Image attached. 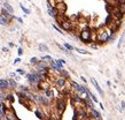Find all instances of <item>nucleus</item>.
Instances as JSON below:
<instances>
[{"instance_id": "1", "label": "nucleus", "mask_w": 125, "mask_h": 120, "mask_svg": "<svg viewBox=\"0 0 125 120\" xmlns=\"http://www.w3.org/2000/svg\"><path fill=\"white\" fill-rule=\"evenodd\" d=\"M111 33H112L111 29L109 27H103L101 28L99 31L96 33V37H95V39H96V43H106V42H108L109 39V37H110V35Z\"/></svg>"}, {"instance_id": "2", "label": "nucleus", "mask_w": 125, "mask_h": 120, "mask_svg": "<svg viewBox=\"0 0 125 120\" xmlns=\"http://www.w3.org/2000/svg\"><path fill=\"white\" fill-rule=\"evenodd\" d=\"M25 77H26V80H28V82H29V84H30V86H33V87H37L41 81H44L43 77L40 76V74L38 73L36 69H32L31 72L26 73Z\"/></svg>"}, {"instance_id": "3", "label": "nucleus", "mask_w": 125, "mask_h": 120, "mask_svg": "<svg viewBox=\"0 0 125 120\" xmlns=\"http://www.w3.org/2000/svg\"><path fill=\"white\" fill-rule=\"evenodd\" d=\"M79 39L85 44H91L92 43V30L88 27H85L80 33H79Z\"/></svg>"}, {"instance_id": "4", "label": "nucleus", "mask_w": 125, "mask_h": 120, "mask_svg": "<svg viewBox=\"0 0 125 120\" xmlns=\"http://www.w3.org/2000/svg\"><path fill=\"white\" fill-rule=\"evenodd\" d=\"M55 107L58 110V113H59V117H61L62 114L64 113L67 109V100L64 98H59L55 103Z\"/></svg>"}, {"instance_id": "5", "label": "nucleus", "mask_w": 125, "mask_h": 120, "mask_svg": "<svg viewBox=\"0 0 125 120\" xmlns=\"http://www.w3.org/2000/svg\"><path fill=\"white\" fill-rule=\"evenodd\" d=\"M49 102H51V98H48L46 96H44V95H37L36 93V103H38L40 105H45L47 106L48 104H49Z\"/></svg>"}, {"instance_id": "6", "label": "nucleus", "mask_w": 125, "mask_h": 120, "mask_svg": "<svg viewBox=\"0 0 125 120\" xmlns=\"http://www.w3.org/2000/svg\"><path fill=\"white\" fill-rule=\"evenodd\" d=\"M68 83V80H67L66 77H62V76H59L56 80H55V87L60 89V90H62V89H64L66 88V84Z\"/></svg>"}, {"instance_id": "7", "label": "nucleus", "mask_w": 125, "mask_h": 120, "mask_svg": "<svg viewBox=\"0 0 125 120\" xmlns=\"http://www.w3.org/2000/svg\"><path fill=\"white\" fill-rule=\"evenodd\" d=\"M60 23V26H61V28L63 29V30H67V31H72V23L71 22H68V21L66 20H62V21H60L59 22Z\"/></svg>"}, {"instance_id": "8", "label": "nucleus", "mask_w": 125, "mask_h": 120, "mask_svg": "<svg viewBox=\"0 0 125 120\" xmlns=\"http://www.w3.org/2000/svg\"><path fill=\"white\" fill-rule=\"evenodd\" d=\"M6 119L7 120H17L19 118H17V115H16V112H15V110L14 109H10V111L8 110L6 112Z\"/></svg>"}, {"instance_id": "9", "label": "nucleus", "mask_w": 125, "mask_h": 120, "mask_svg": "<svg viewBox=\"0 0 125 120\" xmlns=\"http://www.w3.org/2000/svg\"><path fill=\"white\" fill-rule=\"evenodd\" d=\"M91 82H92L93 87L95 88V90H96V91L99 93V95H100V96H103V95H105V93H103V90L101 89V87H100V84L98 83V81L95 80V79H93V77H92V79H91Z\"/></svg>"}, {"instance_id": "10", "label": "nucleus", "mask_w": 125, "mask_h": 120, "mask_svg": "<svg viewBox=\"0 0 125 120\" xmlns=\"http://www.w3.org/2000/svg\"><path fill=\"white\" fill-rule=\"evenodd\" d=\"M9 89V83H8V80L6 79H0V90L2 91H6Z\"/></svg>"}, {"instance_id": "11", "label": "nucleus", "mask_w": 125, "mask_h": 120, "mask_svg": "<svg viewBox=\"0 0 125 120\" xmlns=\"http://www.w3.org/2000/svg\"><path fill=\"white\" fill-rule=\"evenodd\" d=\"M0 14H1L2 16H5V17H7L8 20H10V19H13V16H14V15H12V14L9 13V12H8L7 9H5L4 7H2V8L0 9Z\"/></svg>"}, {"instance_id": "12", "label": "nucleus", "mask_w": 125, "mask_h": 120, "mask_svg": "<svg viewBox=\"0 0 125 120\" xmlns=\"http://www.w3.org/2000/svg\"><path fill=\"white\" fill-rule=\"evenodd\" d=\"M7 111H8V107L5 105V103L0 102V114H1V117H5Z\"/></svg>"}, {"instance_id": "13", "label": "nucleus", "mask_w": 125, "mask_h": 120, "mask_svg": "<svg viewBox=\"0 0 125 120\" xmlns=\"http://www.w3.org/2000/svg\"><path fill=\"white\" fill-rule=\"evenodd\" d=\"M8 83H9V88H10V89H16V88L19 87V84H17V81L15 80L14 77H10V79H8Z\"/></svg>"}, {"instance_id": "14", "label": "nucleus", "mask_w": 125, "mask_h": 120, "mask_svg": "<svg viewBox=\"0 0 125 120\" xmlns=\"http://www.w3.org/2000/svg\"><path fill=\"white\" fill-rule=\"evenodd\" d=\"M2 7L5 8V9H7L9 13L12 14V15H14V8H13V6L9 4V2H7V1H5L4 4H2Z\"/></svg>"}, {"instance_id": "15", "label": "nucleus", "mask_w": 125, "mask_h": 120, "mask_svg": "<svg viewBox=\"0 0 125 120\" xmlns=\"http://www.w3.org/2000/svg\"><path fill=\"white\" fill-rule=\"evenodd\" d=\"M56 8H58L59 13H61V14H64L66 13V11H67V6L63 4V2H59L58 6H56Z\"/></svg>"}, {"instance_id": "16", "label": "nucleus", "mask_w": 125, "mask_h": 120, "mask_svg": "<svg viewBox=\"0 0 125 120\" xmlns=\"http://www.w3.org/2000/svg\"><path fill=\"white\" fill-rule=\"evenodd\" d=\"M44 93H45L46 97L51 98V99L54 97V91L52 90V88H47V89H45V90H44Z\"/></svg>"}, {"instance_id": "17", "label": "nucleus", "mask_w": 125, "mask_h": 120, "mask_svg": "<svg viewBox=\"0 0 125 120\" xmlns=\"http://www.w3.org/2000/svg\"><path fill=\"white\" fill-rule=\"evenodd\" d=\"M0 24L2 26V27H7L8 24H9V20L5 17V16H2L1 14H0Z\"/></svg>"}, {"instance_id": "18", "label": "nucleus", "mask_w": 125, "mask_h": 120, "mask_svg": "<svg viewBox=\"0 0 125 120\" xmlns=\"http://www.w3.org/2000/svg\"><path fill=\"white\" fill-rule=\"evenodd\" d=\"M90 111H91V117H94V118H96V119H100V118H101V114H100V112L98 110H95V107H94V109H91Z\"/></svg>"}, {"instance_id": "19", "label": "nucleus", "mask_w": 125, "mask_h": 120, "mask_svg": "<svg viewBox=\"0 0 125 120\" xmlns=\"http://www.w3.org/2000/svg\"><path fill=\"white\" fill-rule=\"evenodd\" d=\"M54 61H55V64L58 65V67H59L60 69H63V65L66 64V60H63V59H54Z\"/></svg>"}, {"instance_id": "20", "label": "nucleus", "mask_w": 125, "mask_h": 120, "mask_svg": "<svg viewBox=\"0 0 125 120\" xmlns=\"http://www.w3.org/2000/svg\"><path fill=\"white\" fill-rule=\"evenodd\" d=\"M28 93H23V91H17L16 93V96L20 98V99H28Z\"/></svg>"}, {"instance_id": "21", "label": "nucleus", "mask_w": 125, "mask_h": 120, "mask_svg": "<svg viewBox=\"0 0 125 120\" xmlns=\"http://www.w3.org/2000/svg\"><path fill=\"white\" fill-rule=\"evenodd\" d=\"M87 93L90 95V97L92 98V100L94 102V103H99V100H98V97H96V96H95V95H94V93H93L92 91L88 89V88H87Z\"/></svg>"}, {"instance_id": "22", "label": "nucleus", "mask_w": 125, "mask_h": 120, "mask_svg": "<svg viewBox=\"0 0 125 120\" xmlns=\"http://www.w3.org/2000/svg\"><path fill=\"white\" fill-rule=\"evenodd\" d=\"M34 114H36V117H37L39 120L44 119V114H43V112H41V110H39V109H36V110H34Z\"/></svg>"}, {"instance_id": "23", "label": "nucleus", "mask_w": 125, "mask_h": 120, "mask_svg": "<svg viewBox=\"0 0 125 120\" xmlns=\"http://www.w3.org/2000/svg\"><path fill=\"white\" fill-rule=\"evenodd\" d=\"M40 61V59H38V58H37V57H32V58H31V59H30V61H29V62H30V65H32V66H37V65H38V62H39Z\"/></svg>"}, {"instance_id": "24", "label": "nucleus", "mask_w": 125, "mask_h": 120, "mask_svg": "<svg viewBox=\"0 0 125 120\" xmlns=\"http://www.w3.org/2000/svg\"><path fill=\"white\" fill-rule=\"evenodd\" d=\"M38 49H39V51H41V52L48 51V46H47V45H45L44 43H40L39 45H38Z\"/></svg>"}, {"instance_id": "25", "label": "nucleus", "mask_w": 125, "mask_h": 120, "mask_svg": "<svg viewBox=\"0 0 125 120\" xmlns=\"http://www.w3.org/2000/svg\"><path fill=\"white\" fill-rule=\"evenodd\" d=\"M75 51L78 52V53H80V54H91L88 51H86V50H84V49H79V47H75Z\"/></svg>"}, {"instance_id": "26", "label": "nucleus", "mask_w": 125, "mask_h": 120, "mask_svg": "<svg viewBox=\"0 0 125 120\" xmlns=\"http://www.w3.org/2000/svg\"><path fill=\"white\" fill-rule=\"evenodd\" d=\"M59 74L62 76V77H66V79H69V73L67 72V71H64V69H61L59 72Z\"/></svg>"}, {"instance_id": "27", "label": "nucleus", "mask_w": 125, "mask_h": 120, "mask_svg": "<svg viewBox=\"0 0 125 120\" xmlns=\"http://www.w3.org/2000/svg\"><path fill=\"white\" fill-rule=\"evenodd\" d=\"M41 60H44V61H46V62H48V64H49V62L53 60V58L51 57V55L46 54V55H43V57H41Z\"/></svg>"}, {"instance_id": "28", "label": "nucleus", "mask_w": 125, "mask_h": 120, "mask_svg": "<svg viewBox=\"0 0 125 120\" xmlns=\"http://www.w3.org/2000/svg\"><path fill=\"white\" fill-rule=\"evenodd\" d=\"M63 46L66 47L67 50H69V51H73V50H75V46H72L71 44H69V43H67V42H64Z\"/></svg>"}, {"instance_id": "29", "label": "nucleus", "mask_w": 125, "mask_h": 120, "mask_svg": "<svg viewBox=\"0 0 125 120\" xmlns=\"http://www.w3.org/2000/svg\"><path fill=\"white\" fill-rule=\"evenodd\" d=\"M20 91H23V93H30V88L26 87V86H20Z\"/></svg>"}, {"instance_id": "30", "label": "nucleus", "mask_w": 125, "mask_h": 120, "mask_svg": "<svg viewBox=\"0 0 125 120\" xmlns=\"http://www.w3.org/2000/svg\"><path fill=\"white\" fill-rule=\"evenodd\" d=\"M6 99L13 103V102H14V95H13L12 93H7V95H6Z\"/></svg>"}, {"instance_id": "31", "label": "nucleus", "mask_w": 125, "mask_h": 120, "mask_svg": "<svg viewBox=\"0 0 125 120\" xmlns=\"http://www.w3.org/2000/svg\"><path fill=\"white\" fill-rule=\"evenodd\" d=\"M6 95L7 93L2 90H0V102H5L6 100Z\"/></svg>"}, {"instance_id": "32", "label": "nucleus", "mask_w": 125, "mask_h": 120, "mask_svg": "<svg viewBox=\"0 0 125 120\" xmlns=\"http://www.w3.org/2000/svg\"><path fill=\"white\" fill-rule=\"evenodd\" d=\"M52 27L54 28V29H55L56 31H58V33H61V35H63V33H63V30H62V29H60V28L58 27L56 24H54V23H53V24H52Z\"/></svg>"}, {"instance_id": "33", "label": "nucleus", "mask_w": 125, "mask_h": 120, "mask_svg": "<svg viewBox=\"0 0 125 120\" xmlns=\"http://www.w3.org/2000/svg\"><path fill=\"white\" fill-rule=\"evenodd\" d=\"M20 8L22 9V11H23V12H24V13H25V15H28V14H30V11H29L28 8H25V7L23 6L22 4H20Z\"/></svg>"}, {"instance_id": "34", "label": "nucleus", "mask_w": 125, "mask_h": 120, "mask_svg": "<svg viewBox=\"0 0 125 120\" xmlns=\"http://www.w3.org/2000/svg\"><path fill=\"white\" fill-rule=\"evenodd\" d=\"M15 72L19 74V75H25V74H26V73H25V71H23V69H21V68H17V69H16Z\"/></svg>"}, {"instance_id": "35", "label": "nucleus", "mask_w": 125, "mask_h": 120, "mask_svg": "<svg viewBox=\"0 0 125 120\" xmlns=\"http://www.w3.org/2000/svg\"><path fill=\"white\" fill-rule=\"evenodd\" d=\"M124 35H125V33H123V35L120 36V38H119V42H118V44H117V47H118V49H120V45H122V43H123V39H124Z\"/></svg>"}, {"instance_id": "36", "label": "nucleus", "mask_w": 125, "mask_h": 120, "mask_svg": "<svg viewBox=\"0 0 125 120\" xmlns=\"http://www.w3.org/2000/svg\"><path fill=\"white\" fill-rule=\"evenodd\" d=\"M90 46H91V49H93V50H96V49H98V43H96V42L91 43V44H90Z\"/></svg>"}, {"instance_id": "37", "label": "nucleus", "mask_w": 125, "mask_h": 120, "mask_svg": "<svg viewBox=\"0 0 125 120\" xmlns=\"http://www.w3.org/2000/svg\"><path fill=\"white\" fill-rule=\"evenodd\" d=\"M13 19L17 20V22H19V23H23V19H22V17H19V16H15V15H14Z\"/></svg>"}, {"instance_id": "38", "label": "nucleus", "mask_w": 125, "mask_h": 120, "mask_svg": "<svg viewBox=\"0 0 125 120\" xmlns=\"http://www.w3.org/2000/svg\"><path fill=\"white\" fill-rule=\"evenodd\" d=\"M21 61H22V59H21V57H17L16 59L14 60V65H17V64H19V62H21Z\"/></svg>"}, {"instance_id": "39", "label": "nucleus", "mask_w": 125, "mask_h": 120, "mask_svg": "<svg viewBox=\"0 0 125 120\" xmlns=\"http://www.w3.org/2000/svg\"><path fill=\"white\" fill-rule=\"evenodd\" d=\"M17 54H19V57H21V55L23 54V49H22V47H19V49H17Z\"/></svg>"}, {"instance_id": "40", "label": "nucleus", "mask_w": 125, "mask_h": 120, "mask_svg": "<svg viewBox=\"0 0 125 120\" xmlns=\"http://www.w3.org/2000/svg\"><path fill=\"white\" fill-rule=\"evenodd\" d=\"M120 105H122V110H125V102L124 100L120 102Z\"/></svg>"}, {"instance_id": "41", "label": "nucleus", "mask_w": 125, "mask_h": 120, "mask_svg": "<svg viewBox=\"0 0 125 120\" xmlns=\"http://www.w3.org/2000/svg\"><path fill=\"white\" fill-rule=\"evenodd\" d=\"M99 106H100V109H101L102 111L105 110V106H103V104H102V103H99Z\"/></svg>"}, {"instance_id": "42", "label": "nucleus", "mask_w": 125, "mask_h": 120, "mask_svg": "<svg viewBox=\"0 0 125 120\" xmlns=\"http://www.w3.org/2000/svg\"><path fill=\"white\" fill-rule=\"evenodd\" d=\"M48 120H58V119H56V117L52 115V117H49V118H48Z\"/></svg>"}, {"instance_id": "43", "label": "nucleus", "mask_w": 125, "mask_h": 120, "mask_svg": "<svg viewBox=\"0 0 125 120\" xmlns=\"http://www.w3.org/2000/svg\"><path fill=\"white\" fill-rule=\"evenodd\" d=\"M80 80L83 81L84 83H86V79H85V77H84V76H80Z\"/></svg>"}, {"instance_id": "44", "label": "nucleus", "mask_w": 125, "mask_h": 120, "mask_svg": "<svg viewBox=\"0 0 125 120\" xmlns=\"http://www.w3.org/2000/svg\"><path fill=\"white\" fill-rule=\"evenodd\" d=\"M2 51H4V52H8L9 50H8V47H2Z\"/></svg>"}, {"instance_id": "45", "label": "nucleus", "mask_w": 125, "mask_h": 120, "mask_svg": "<svg viewBox=\"0 0 125 120\" xmlns=\"http://www.w3.org/2000/svg\"><path fill=\"white\" fill-rule=\"evenodd\" d=\"M87 120H99V119H96V118H94V117H90Z\"/></svg>"}, {"instance_id": "46", "label": "nucleus", "mask_w": 125, "mask_h": 120, "mask_svg": "<svg viewBox=\"0 0 125 120\" xmlns=\"http://www.w3.org/2000/svg\"><path fill=\"white\" fill-rule=\"evenodd\" d=\"M112 2H115V4H116V5H117V4H118L119 1H120V0H111Z\"/></svg>"}, {"instance_id": "47", "label": "nucleus", "mask_w": 125, "mask_h": 120, "mask_svg": "<svg viewBox=\"0 0 125 120\" xmlns=\"http://www.w3.org/2000/svg\"><path fill=\"white\" fill-rule=\"evenodd\" d=\"M107 86H108V87H110V86H111V82H110V81H108V82H107Z\"/></svg>"}, {"instance_id": "48", "label": "nucleus", "mask_w": 125, "mask_h": 120, "mask_svg": "<svg viewBox=\"0 0 125 120\" xmlns=\"http://www.w3.org/2000/svg\"><path fill=\"white\" fill-rule=\"evenodd\" d=\"M8 46H9V47H14V44H13V43H9V44H8Z\"/></svg>"}, {"instance_id": "49", "label": "nucleus", "mask_w": 125, "mask_h": 120, "mask_svg": "<svg viewBox=\"0 0 125 120\" xmlns=\"http://www.w3.org/2000/svg\"><path fill=\"white\" fill-rule=\"evenodd\" d=\"M0 9H1V2H0Z\"/></svg>"}, {"instance_id": "50", "label": "nucleus", "mask_w": 125, "mask_h": 120, "mask_svg": "<svg viewBox=\"0 0 125 120\" xmlns=\"http://www.w3.org/2000/svg\"><path fill=\"white\" fill-rule=\"evenodd\" d=\"M0 120H4V119H2V118H0Z\"/></svg>"}, {"instance_id": "51", "label": "nucleus", "mask_w": 125, "mask_h": 120, "mask_svg": "<svg viewBox=\"0 0 125 120\" xmlns=\"http://www.w3.org/2000/svg\"><path fill=\"white\" fill-rule=\"evenodd\" d=\"M0 118H2V117H1V114H0Z\"/></svg>"}, {"instance_id": "52", "label": "nucleus", "mask_w": 125, "mask_h": 120, "mask_svg": "<svg viewBox=\"0 0 125 120\" xmlns=\"http://www.w3.org/2000/svg\"><path fill=\"white\" fill-rule=\"evenodd\" d=\"M1 1H2V0H0V2H1Z\"/></svg>"}, {"instance_id": "53", "label": "nucleus", "mask_w": 125, "mask_h": 120, "mask_svg": "<svg viewBox=\"0 0 125 120\" xmlns=\"http://www.w3.org/2000/svg\"><path fill=\"white\" fill-rule=\"evenodd\" d=\"M28 1H31V0H28Z\"/></svg>"}, {"instance_id": "54", "label": "nucleus", "mask_w": 125, "mask_h": 120, "mask_svg": "<svg viewBox=\"0 0 125 120\" xmlns=\"http://www.w3.org/2000/svg\"><path fill=\"white\" fill-rule=\"evenodd\" d=\"M17 120H20V119H17Z\"/></svg>"}]
</instances>
